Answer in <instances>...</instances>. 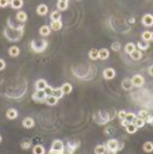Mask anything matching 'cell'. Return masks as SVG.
Wrapping results in <instances>:
<instances>
[{
    "label": "cell",
    "instance_id": "obj_1",
    "mask_svg": "<svg viewBox=\"0 0 153 154\" xmlns=\"http://www.w3.org/2000/svg\"><path fill=\"white\" fill-rule=\"evenodd\" d=\"M47 45H48V43L47 40H32L31 44H30V47H31V50L35 52V53H42L44 52L45 50H46V47H47Z\"/></svg>",
    "mask_w": 153,
    "mask_h": 154
},
{
    "label": "cell",
    "instance_id": "obj_2",
    "mask_svg": "<svg viewBox=\"0 0 153 154\" xmlns=\"http://www.w3.org/2000/svg\"><path fill=\"white\" fill-rule=\"evenodd\" d=\"M122 146H123V145H119V140L117 139H110L107 141V144L105 145L106 150H107L108 152H113V153L117 152L120 148H122Z\"/></svg>",
    "mask_w": 153,
    "mask_h": 154
},
{
    "label": "cell",
    "instance_id": "obj_3",
    "mask_svg": "<svg viewBox=\"0 0 153 154\" xmlns=\"http://www.w3.org/2000/svg\"><path fill=\"white\" fill-rule=\"evenodd\" d=\"M32 99L37 102H45L46 94H45L44 90H36V92L32 94Z\"/></svg>",
    "mask_w": 153,
    "mask_h": 154
},
{
    "label": "cell",
    "instance_id": "obj_4",
    "mask_svg": "<svg viewBox=\"0 0 153 154\" xmlns=\"http://www.w3.org/2000/svg\"><path fill=\"white\" fill-rule=\"evenodd\" d=\"M51 150L54 151V152H58V153H61L63 150H65V145L61 140L56 139L52 143V146H51Z\"/></svg>",
    "mask_w": 153,
    "mask_h": 154
},
{
    "label": "cell",
    "instance_id": "obj_5",
    "mask_svg": "<svg viewBox=\"0 0 153 154\" xmlns=\"http://www.w3.org/2000/svg\"><path fill=\"white\" fill-rule=\"evenodd\" d=\"M131 82H132V85L136 86V87H140L142 85H144V78L140 76V75H135L132 78H131Z\"/></svg>",
    "mask_w": 153,
    "mask_h": 154
},
{
    "label": "cell",
    "instance_id": "obj_6",
    "mask_svg": "<svg viewBox=\"0 0 153 154\" xmlns=\"http://www.w3.org/2000/svg\"><path fill=\"white\" fill-rule=\"evenodd\" d=\"M102 76L105 79H113L115 77V70L113 68H106L102 71Z\"/></svg>",
    "mask_w": 153,
    "mask_h": 154
},
{
    "label": "cell",
    "instance_id": "obj_7",
    "mask_svg": "<svg viewBox=\"0 0 153 154\" xmlns=\"http://www.w3.org/2000/svg\"><path fill=\"white\" fill-rule=\"evenodd\" d=\"M80 143L78 141H68V144H67V151L69 152L70 154L75 153V151L80 147Z\"/></svg>",
    "mask_w": 153,
    "mask_h": 154
},
{
    "label": "cell",
    "instance_id": "obj_8",
    "mask_svg": "<svg viewBox=\"0 0 153 154\" xmlns=\"http://www.w3.org/2000/svg\"><path fill=\"white\" fill-rule=\"evenodd\" d=\"M142 23L146 27H152L153 26V17L151 14H145L142 17Z\"/></svg>",
    "mask_w": 153,
    "mask_h": 154
},
{
    "label": "cell",
    "instance_id": "obj_9",
    "mask_svg": "<svg viewBox=\"0 0 153 154\" xmlns=\"http://www.w3.org/2000/svg\"><path fill=\"white\" fill-rule=\"evenodd\" d=\"M131 123L136 126L137 129H139V128H144V126H145V123H146V122H145V119L139 117V116H136Z\"/></svg>",
    "mask_w": 153,
    "mask_h": 154
},
{
    "label": "cell",
    "instance_id": "obj_10",
    "mask_svg": "<svg viewBox=\"0 0 153 154\" xmlns=\"http://www.w3.org/2000/svg\"><path fill=\"white\" fill-rule=\"evenodd\" d=\"M22 126H24L26 129H31L35 126V120L32 117H26L23 121H22Z\"/></svg>",
    "mask_w": 153,
    "mask_h": 154
},
{
    "label": "cell",
    "instance_id": "obj_11",
    "mask_svg": "<svg viewBox=\"0 0 153 154\" xmlns=\"http://www.w3.org/2000/svg\"><path fill=\"white\" fill-rule=\"evenodd\" d=\"M19 116V113L15 108H9L7 112H6V117L8 120H15L16 117Z\"/></svg>",
    "mask_w": 153,
    "mask_h": 154
},
{
    "label": "cell",
    "instance_id": "obj_12",
    "mask_svg": "<svg viewBox=\"0 0 153 154\" xmlns=\"http://www.w3.org/2000/svg\"><path fill=\"white\" fill-rule=\"evenodd\" d=\"M58 11L59 12H62V11H66L68 8V0H58Z\"/></svg>",
    "mask_w": 153,
    "mask_h": 154
},
{
    "label": "cell",
    "instance_id": "obj_13",
    "mask_svg": "<svg viewBox=\"0 0 153 154\" xmlns=\"http://www.w3.org/2000/svg\"><path fill=\"white\" fill-rule=\"evenodd\" d=\"M110 56V52L107 48H101L98 51V59L100 60H106L107 57Z\"/></svg>",
    "mask_w": 153,
    "mask_h": 154
},
{
    "label": "cell",
    "instance_id": "obj_14",
    "mask_svg": "<svg viewBox=\"0 0 153 154\" xmlns=\"http://www.w3.org/2000/svg\"><path fill=\"white\" fill-rule=\"evenodd\" d=\"M122 87H123V90H125V91H130V90L134 87L131 79H130V78H125V79L122 81Z\"/></svg>",
    "mask_w": 153,
    "mask_h": 154
},
{
    "label": "cell",
    "instance_id": "obj_15",
    "mask_svg": "<svg viewBox=\"0 0 153 154\" xmlns=\"http://www.w3.org/2000/svg\"><path fill=\"white\" fill-rule=\"evenodd\" d=\"M47 13H48V7H47L46 5L42 4V5H39V6L37 7V14L38 15L44 16V15H46Z\"/></svg>",
    "mask_w": 153,
    "mask_h": 154
},
{
    "label": "cell",
    "instance_id": "obj_16",
    "mask_svg": "<svg viewBox=\"0 0 153 154\" xmlns=\"http://www.w3.org/2000/svg\"><path fill=\"white\" fill-rule=\"evenodd\" d=\"M27 18H28V15L26 12H23V11H20L17 14H16V20L19 21V22H21V23H24L26 21H27Z\"/></svg>",
    "mask_w": 153,
    "mask_h": 154
},
{
    "label": "cell",
    "instance_id": "obj_17",
    "mask_svg": "<svg viewBox=\"0 0 153 154\" xmlns=\"http://www.w3.org/2000/svg\"><path fill=\"white\" fill-rule=\"evenodd\" d=\"M9 5H11L12 8L19 9L23 6V0H9Z\"/></svg>",
    "mask_w": 153,
    "mask_h": 154
},
{
    "label": "cell",
    "instance_id": "obj_18",
    "mask_svg": "<svg viewBox=\"0 0 153 154\" xmlns=\"http://www.w3.org/2000/svg\"><path fill=\"white\" fill-rule=\"evenodd\" d=\"M50 28H51V30H54V31L61 30V28H62V22H61V20H60V21H52Z\"/></svg>",
    "mask_w": 153,
    "mask_h": 154
},
{
    "label": "cell",
    "instance_id": "obj_19",
    "mask_svg": "<svg viewBox=\"0 0 153 154\" xmlns=\"http://www.w3.org/2000/svg\"><path fill=\"white\" fill-rule=\"evenodd\" d=\"M51 28L48 27V26H43L39 28V35L41 36H44V37H46V36H48L50 33H51Z\"/></svg>",
    "mask_w": 153,
    "mask_h": 154
},
{
    "label": "cell",
    "instance_id": "obj_20",
    "mask_svg": "<svg viewBox=\"0 0 153 154\" xmlns=\"http://www.w3.org/2000/svg\"><path fill=\"white\" fill-rule=\"evenodd\" d=\"M153 38V33L151 31H144L143 33H142V39L144 40V42H151Z\"/></svg>",
    "mask_w": 153,
    "mask_h": 154
},
{
    "label": "cell",
    "instance_id": "obj_21",
    "mask_svg": "<svg viewBox=\"0 0 153 154\" xmlns=\"http://www.w3.org/2000/svg\"><path fill=\"white\" fill-rule=\"evenodd\" d=\"M60 89H61V91H62L63 94H69L70 92L73 91V86H71V84H69V83H65Z\"/></svg>",
    "mask_w": 153,
    "mask_h": 154
},
{
    "label": "cell",
    "instance_id": "obj_22",
    "mask_svg": "<svg viewBox=\"0 0 153 154\" xmlns=\"http://www.w3.org/2000/svg\"><path fill=\"white\" fill-rule=\"evenodd\" d=\"M46 86H47V82H46L45 79H38V81L36 82V84H35L36 90H44Z\"/></svg>",
    "mask_w": 153,
    "mask_h": 154
},
{
    "label": "cell",
    "instance_id": "obj_23",
    "mask_svg": "<svg viewBox=\"0 0 153 154\" xmlns=\"http://www.w3.org/2000/svg\"><path fill=\"white\" fill-rule=\"evenodd\" d=\"M32 153L33 154H45V148L43 145H36L32 148Z\"/></svg>",
    "mask_w": 153,
    "mask_h": 154
},
{
    "label": "cell",
    "instance_id": "obj_24",
    "mask_svg": "<svg viewBox=\"0 0 153 154\" xmlns=\"http://www.w3.org/2000/svg\"><path fill=\"white\" fill-rule=\"evenodd\" d=\"M45 102L48 106H56V102H58V99L56 97H53V96H48V97H46V99H45Z\"/></svg>",
    "mask_w": 153,
    "mask_h": 154
},
{
    "label": "cell",
    "instance_id": "obj_25",
    "mask_svg": "<svg viewBox=\"0 0 153 154\" xmlns=\"http://www.w3.org/2000/svg\"><path fill=\"white\" fill-rule=\"evenodd\" d=\"M129 55H130V57H131L132 60H135V61H138L139 59L142 57V52H140L139 50H137V48H136V50H135L134 52H131Z\"/></svg>",
    "mask_w": 153,
    "mask_h": 154
},
{
    "label": "cell",
    "instance_id": "obj_26",
    "mask_svg": "<svg viewBox=\"0 0 153 154\" xmlns=\"http://www.w3.org/2000/svg\"><path fill=\"white\" fill-rule=\"evenodd\" d=\"M137 47L138 50H142V51H146L149 47H150V43L149 42H144V40H140L137 44Z\"/></svg>",
    "mask_w": 153,
    "mask_h": 154
},
{
    "label": "cell",
    "instance_id": "obj_27",
    "mask_svg": "<svg viewBox=\"0 0 153 154\" xmlns=\"http://www.w3.org/2000/svg\"><path fill=\"white\" fill-rule=\"evenodd\" d=\"M51 96L56 97V98L59 100V99H61L62 97H63V93H62L61 89H60V87H58V89H53V91H52V94H51Z\"/></svg>",
    "mask_w": 153,
    "mask_h": 154
},
{
    "label": "cell",
    "instance_id": "obj_28",
    "mask_svg": "<svg viewBox=\"0 0 153 154\" xmlns=\"http://www.w3.org/2000/svg\"><path fill=\"white\" fill-rule=\"evenodd\" d=\"M143 150H144V152H146V153H151L153 151V144L151 141H146V143L143 145Z\"/></svg>",
    "mask_w": 153,
    "mask_h": 154
},
{
    "label": "cell",
    "instance_id": "obj_29",
    "mask_svg": "<svg viewBox=\"0 0 153 154\" xmlns=\"http://www.w3.org/2000/svg\"><path fill=\"white\" fill-rule=\"evenodd\" d=\"M136 50V45L135 44H132V43H128L127 45H125V53H128V54H130L131 52H134Z\"/></svg>",
    "mask_w": 153,
    "mask_h": 154
},
{
    "label": "cell",
    "instance_id": "obj_30",
    "mask_svg": "<svg viewBox=\"0 0 153 154\" xmlns=\"http://www.w3.org/2000/svg\"><path fill=\"white\" fill-rule=\"evenodd\" d=\"M125 130H127V132H128V133H130V135H132V133H136L138 129H137L136 126H134L132 123H129L128 126H125Z\"/></svg>",
    "mask_w": 153,
    "mask_h": 154
},
{
    "label": "cell",
    "instance_id": "obj_31",
    "mask_svg": "<svg viewBox=\"0 0 153 154\" xmlns=\"http://www.w3.org/2000/svg\"><path fill=\"white\" fill-rule=\"evenodd\" d=\"M8 52H9V55L11 56H17L20 54V48H19L17 46H12V47L8 50Z\"/></svg>",
    "mask_w": 153,
    "mask_h": 154
},
{
    "label": "cell",
    "instance_id": "obj_32",
    "mask_svg": "<svg viewBox=\"0 0 153 154\" xmlns=\"http://www.w3.org/2000/svg\"><path fill=\"white\" fill-rule=\"evenodd\" d=\"M106 147L105 145H97L96 148H95V153L96 154H105L106 153Z\"/></svg>",
    "mask_w": 153,
    "mask_h": 154
},
{
    "label": "cell",
    "instance_id": "obj_33",
    "mask_svg": "<svg viewBox=\"0 0 153 154\" xmlns=\"http://www.w3.org/2000/svg\"><path fill=\"white\" fill-rule=\"evenodd\" d=\"M61 20V13L59 11H54L51 13V21H60Z\"/></svg>",
    "mask_w": 153,
    "mask_h": 154
},
{
    "label": "cell",
    "instance_id": "obj_34",
    "mask_svg": "<svg viewBox=\"0 0 153 154\" xmlns=\"http://www.w3.org/2000/svg\"><path fill=\"white\" fill-rule=\"evenodd\" d=\"M31 145H32L31 140L26 139V140H23V141L21 143V148H22V150H29V148L31 147Z\"/></svg>",
    "mask_w": 153,
    "mask_h": 154
},
{
    "label": "cell",
    "instance_id": "obj_35",
    "mask_svg": "<svg viewBox=\"0 0 153 154\" xmlns=\"http://www.w3.org/2000/svg\"><path fill=\"white\" fill-rule=\"evenodd\" d=\"M89 57H90L91 60H97L98 59V50L92 48V50L89 52Z\"/></svg>",
    "mask_w": 153,
    "mask_h": 154
},
{
    "label": "cell",
    "instance_id": "obj_36",
    "mask_svg": "<svg viewBox=\"0 0 153 154\" xmlns=\"http://www.w3.org/2000/svg\"><path fill=\"white\" fill-rule=\"evenodd\" d=\"M135 117H136V114H135V113L129 112V113H127V114H125V120L131 123V122L134 121V119H135Z\"/></svg>",
    "mask_w": 153,
    "mask_h": 154
},
{
    "label": "cell",
    "instance_id": "obj_37",
    "mask_svg": "<svg viewBox=\"0 0 153 154\" xmlns=\"http://www.w3.org/2000/svg\"><path fill=\"white\" fill-rule=\"evenodd\" d=\"M111 47H112V50H113V51H115V52H116V51H119V50L121 48V44H120L119 42H114L113 44H112Z\"/></svg>",
    "mask_w": 153,
    "mask_h": 154
},
{
    "label": "cell",
    "instance_id": "obj_38",
    "mask_svg": "<svg viewBox=\"0 0 153 154\" xmlns=\"http://www.w3.org/2000/svg\"><path fill=\"white\" fill-rule=\"evenodd\" d=\"M52 91H53V89L51 87V86H46L45 89H44V92H45V94H46V97H48V96H51L52 94Z\"/></svg>",
    "mask_w": 153,
    "mask_h": 154
},
{
    "label": "cell",
    "instance_id": "obj_39",
    "mask_svg": "<svg viewBox=\"0 0 153 154\" xmlns=\"http://www.w3.org/2000/svg\"><path fill=\"white\" fill-rule=\"evenodd\" d=\"M9 5V0H0V7L1 8H5Z\"/></svg>",
    "mask_w": 153,
    "mask_h": 154
},
{
    "label": "cell",
    "instance_id": "obj_40",
    "mask_svg": "<svg viewBox=\"0 0 153 154\" xmlns=\"http://www.w3.org/2000/svg\"><path fill=\"white\" fill-rule=\"evenodd\" d=\"M138 115H139V117H143V119H145V117L149 115V113H147V111H145V109H142V111H139Z\"/></svg>",
    "mask_w": 153,
    "mask_h": 154
},
{
    "label": "cell",
    "instance_id": "obj_41",
    "mask_svg": "<svg viewBox=\"0 0 153 154\" xmlns=\"http://www.w3.org/2000/svg\"><path fill=\"white\" fill-rule=\"evenodd\" d=\"M125 114H127V113H125V111H120V112L117 113V116H119V119H120L121 121L125 119Z\"/></svg>",
    "mask_w": 153,
    "mask_h": 154
},
{
    "label": "cell",
    "instance_id": "obj_42",
    "mask_svg": "<svg viewBox=\"0 0 153 154\" xmlns=\"http://www.w3.org/2000/svg\"><path fill=\"white\" fill-rule=\"evenodd\" d=\"M145 122H146V123H149V124H152V116H151L150 114L145 117Z\"/></svg>",
    "mask_w": 153,
    "mask_h": 154
},
{
    "label": "cell",
    "instance_id": "obj_43",
    "mask_svg": "<svg viewBox=\"0 0 153 154\" xmlns=\"http://www.w3.org/2000/svg\"><path fill=\"white\" fill-rule=\"evenodd\" d=\"M5 67H6V62L2 59H0V70H4Z\"/></svg>",
    "mask_w": 153,
    "mask_h": 154
},
{
    "label": "cell",
    "instance_id": "obj_44",
    "mask_svg": "<svg viewBox=\"0 0 153 154\" xmlns=\"http://www.w3.org/2000/svg\"><path fill=\"white\" fill-rule=\"evenodd\" d=\"M129 123H130V122H128V121H125V120H122V121H121V126H127Z\"/></svg>",
    "mask_w": 153,
    "mask_h": 154
},
{
    "label": "cell",
    "instance_id": "obj_45",
    "mask_svg": "<svg viewBox=\"0 0 153 154\" xmlns=\"http://www.w3.org/2000/svg\"><path fill=\"white\" fill-rule=\"evenodd\" d=\"M152 66H150V67H149V75H150V76H152Z\"/></svg>",
    "mask_w": 153,
    "mask_h": 154
},
{
    "label": "cell",
    "instance_id": "obj_46",
    "mask_svg": "<svg viewBox=\"0 0 153 154\" xmlns=\"http://www.w3.org/2000/svg\"><path fill=\"white\" fill-rule=\"evenodd\" d=\"M48 154H60V153H58V152H54V151H52V150H51V151L48 152Z\"/></svg>",
    "mask_w": 153,
    "mask_h": 154
},
{
    "label": "cell",
    "instance_id": "obj_47",
    "mask_svg": "<svg viewBox=\"0 0 153 154\" xmlns=\"http://www.w3.org/2000/svg\"><path fill=\"white\" fill-rule=\"evenodd\" d=\"M1 140H2V137H1V135H0V143H1Z\"/></svg>",
    "mask_w": 153,
    "mask_h": 154
}]
</instances>
